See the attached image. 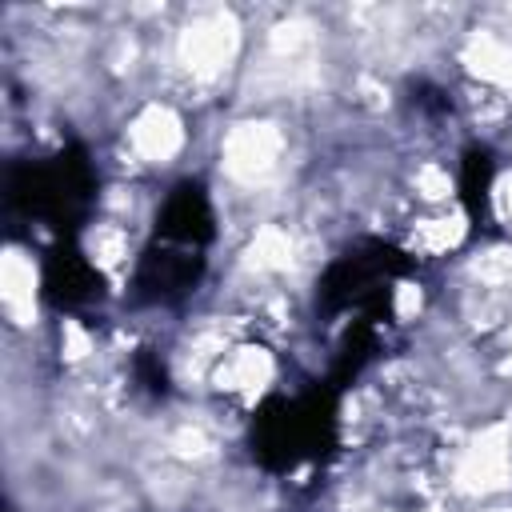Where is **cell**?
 I'll return each mask as SVG.
<instances>
[{
    "mask_svg": "<svg viewBox=\"0 0 512 512\" xmlns=\"http://www.w3.org/2000/svg\"><path fill=\"white\" fill-rule=\"evenodd\" d=\"M100 196V172L80 140H68L52 156H16L4 164V220L44 224L52 240L80 236Z\"/></svg>",
    "mask_w": 512,
    "mask_h": 512,
    "instance_id": "1",
    "label": "cell"
},
{
    "mask_svg": "<svg viewBox=\"0 0 512 512\" xmlns=\"http://www.w3.org/2000/svg\"><path fill=\"white\" fill-rule=\"evenodd\" d=\"M340 400L344 392L324 376L296 396H264L248 420L252 460L272 476H288L304 464H328L340 448Z\"/></svg>",
    "mask_w": 512,
    "mask_h": 512,
    "instance_id": "2",
    "label": "cell"
},
{
    "mask_svg": "<svg viewBox=\"0 0 512 512\" xmlns=\"http://www.w3.org/2000/svg\"><path fill=\"white\" fill-rule=\"evenodd\" d=\"M416 272V256L392 240L364 236L348 244L316 280V312L324 320L356 312V320L392 324L396 312V284Z\"/></svg>",
    "mask_w": 512,
    "mask_h": 512,
    "instance_id": "3",
    "label": "cell"
},
{
    "mask_svg": "<svg viewBox=\"0 0 512 512\" xmlns=\"http://www.w3.org/2000/svg\"><path fill=\"white\" fill-rule=\"evenodd\" d=\"M208 272V248H192V244H176V240H160L148 232L136 268H132V300L136 304H152V308H176L184 304L200 280Z\"/></svg>",
    "mask_w": 512,
    "mask_h": 512,
    "instance_id": "4",
    "label": "cell"
},
{
    "mask_svg": "<svg viewBox=\"0 0 512 512\" xmlns=\"http://www.w3.org/2000/svg\"><path fill=\"white\" fill-rule=\"evenodd\" d=\"M108 296L104 272L80 248V236L52 240L40 256V300L52 312H88Z\"/></svg>",
    "mask_w": 512,
    "mask_h": 512,
    "instance_id": "5",
    "label": "cell"
},
{
    "mask_svg": "<svg viewBox=\"0 0 512 512\" xmlns=\"http://www.w3.org/2000/svg\"><path fill=\"white\" fill-rule=\"evenodd\" d=\"M152 236L160 240H176V244H192V248H212L216 240V212H212V196L204 188V180H176L164 196V204L156 208L152 220Z\"/></svg>",
    "mask_w": 512,
    "mask_h": 512,
    "instance_id": "6",
    "label": "cell"
},
{
    "mask_svg": "<svg viewBox=\"0 0 512 512\" xmlns=\"http://www.w3.org/2000/svg\"><path fill=\"white\" fill-rule=\"evenodd\" d=\"M492 180H496V152L488 144H468L460 152L456 188H460V204L476 236L492 232Z\"/></svg>",
    "mask_w": 512,
    "mask_h": 512,
    "instance_id": "7",
    "label": "cell"
},
{
    "mask_svg": "<svg viewBox=\"0 0 512 512\" xmlns=\"http://www.w3.org/2000/svg\"><path fill=\"white\" fill-rule=\"evenodd\" d=\"M376 356H380V324H372V320H348V328H344V336H340V344L332 352V364H328L324 380H332L340 392H348Z\"/></svg>",
    "mask_w": 512,
    "mask_h": 512,
    "instance_id": "8",
    "label": "cell"
},
{
    "mask_svg": "<svg viewBox=\"0 0 512 512\" xmlns=\"http://www.w3.org/2000/svg\"><path fill=\"white\" fill-rule=\"evenodd\" d=\"M132 376H136V384H140L148 396H168V364L160 360V352L140 348V352L132 356Z\"/></svg>",
    "mask_w": 512,
    "mask_h": 512,
    "instance_id": "9",
    "label": "cell"
},
{
    "mask_svg": "<svg viewBox=\"0 0 512 512\" xmlns=\"http://www.w3.org/2000/svg\"><path fill=\"white\" fill-rule=\"evenodd\" d=\"M408 92H412V104L420 112H428V116H448L452 112V96L440 84H432V80H412Z\"/></svg>",
    "mask_w": 512,
    "mask_h": 512,
    "instance_id": "10",
    "label": "cell"
}]
</instances>
